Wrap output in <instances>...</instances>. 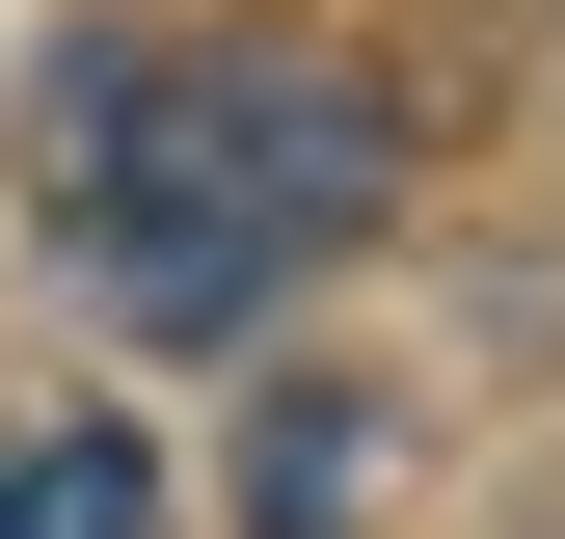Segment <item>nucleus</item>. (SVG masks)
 Segmentation results:
<instances>
[{
    "instance_id": "obj_1",
    "label": "nucleus",
    "mask_w": 565,
    "mask_h": 539,
    "mask_svg": "<svg viewBox=\"0 0 565 539\" xmlns=\"http://www.w3.org/2000/svg\"><path fill=\"white\" fill-rule=\"evenodd\" d=\"M377 189H404V108L350 82V54H269V28H82V54H54L28 216H54V270H82V324L243 351L297 270L377 243Z\"/></svg>"
},
{
    "instance_id": "obj_2",
    "label": "nucleus",
    "mask_w": 565,
    "mask_h": 539,
    "mask_svg": "<svg viewBox=\"0 0 565 539\" xmlns=\"http://www.w3.org/2000/svg\"><path fill=\"white\" fill-rule=\"evenodd\" d=\"M0 539H162V458H135L108 404H28V432H0Z\"/></svg>"
},
{
    "instance_id": "obj_3",
    "label": "nucleus",
    "mask_w": 565,
    "mask_h": 539,
    "mask_svg": "<svg viewBox=\"0 0 565 539\" xmlns=\"http://www.w3.org/2000/svg\"><path fill=\"white\" fill-rule=\"evenodd\" d=\"M243 512L269 539H350V512H377V404H297V432L243 458Z\"/></svg>"
}]
</instances>
